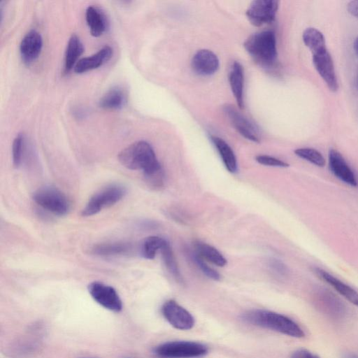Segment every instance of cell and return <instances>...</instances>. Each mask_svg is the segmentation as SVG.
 Returning a JSON list of instances; mask_svg holds the SVG:
<instances>
[{"mask_svg":"<svg viewBox=\"0 0 358 358\" xmlns=\"http://www.w3.org/2000/svg\"><path fill=\"white\" fill-rule=\"evenodd\" d=\"M242 319L252 325L291 337L302 338L305 336L303 329L295 321L273 311L262 309L250 310L243 314Z\"/></svg>","mask_w":358,"mask_h":358,"instance_id":"6da1fadb","label":"cell"},{"mask_svg":"<svg viewBox=\"0 0 358 358\" xmlns=\"http://www.w3.org/2000/svg\"><path fill=\"white\" fill-rule=\"evenodd\" d=\"M121 164L128 169L141 170L143 176L161 169L152 146L145 141H138L124 148L118 155Z\"/></svg>","mask_w":358,"mask_h":358,"instance_id":"7a4b0ae2","label":"cell"},{"mask_svg":"<svg viewBox=\"0 0 358 358\" xmlns=\"http://www.w3.org/2000/svg\"><path fill=\"white\" fill-rule=\"evenodd\" d=\"M243 46L253 61L263 68H271L278 56L276 38L272 31H262L250 35Z\"/></svg>","mask_w":358,"mask_h":358,"instance_id":"3957f363","label":"cell"},{"mask_svg":"<svg viewBox=\"0 0 358 358\" xmlns=\"http://www.w3.org/2000/svg\"><path fill=\"white\" fill-rule=\"evenodd\" d=\"M208 352L204 344L190 341H174L155 347L153 354L159 358H198Z\"/></svg>","mask_w":358,"mask_h":358,"instance_id":"277c9868","label":"cell"},{"mask_svg":"<svg viewBox=\"0 0 358 358\" xmlns=\"http://www.w3.org/2000/svg\"><path fill=\"white\" fill-rule=\"evenodd\" d=\"M33 199L41 208L56 215H64L70 209V203L66 195L54 187L38 188L34 193Z\"/></svg>","mask_w":358,"mask_h":358,"instance_id":"5b68a950","label":"cell"},{"mask_svg":"<svg viewBox=\"0 0 358 358\" xmlns=\"http://www.w3.org/2000/svg\"><path fill=\"white\" fill-rule=\"evenodd\" d=\"M126 194V189L120 185H110L95 193L87 201L81 215L92 216L102 209L111 206L120 201Z\"/></svg>","mask_w":358,"mask_h":358,"instance_id":"8992f818","label":"cell"},{"mask_svg":"<svg viewBox=\"0 0 358 358\" xmlns=\"http://www.w3.org/2000/svg\"><path fill=\"white\" fill-rule=\"evenodd\" d=\"M313 64L318 74L333 92L338 90L339 85L336 74L334 64L327 48H323L311 52Z\"/></svg>","mask_w":358,"mask_h":358,"instance_id":"52a82bcc","label":"cell"},{"mask_svg":"<svg viewBox=\"0 0 358 358\" xmlns=\"http://www.w3.org/2000/svg\"><path fill=\"white\" fill-rule=\"evenodd\" d=\"M278 7L279 1L276 0L253 1L246 10V16L252 25L261 27L274 21Z\"/></svg>","mask_w":358,"mask_h":358,"instance_id":"ba28073f","label":"cell"},{"mask_svg":"<svg viewBox=\"0 0 358 358\" xmlns=\"http://www.w3.org/2000/svg\"><path fill=\"white\" fill-rule=\"evenodd\" d=\"M92 299L102 307L118 313L122 309V301L117 291L101 282H92L87 287Z\"/></svg>","mask_w":358,"mask_h":358,"instance_id":"9c48e42d","label":"cell"},{"mask_svg":"<svg viewBox=\"0 0 358 358\" xmlns=\"http://www.w3.org/2000/svg\"><path fill=\"white\" fill-rule=\"evenodd\" d=\"M162 313L166 320L174 328L189 330L194 325L193 315L176 301H166L162 306Z\"/></svg>","mask_w":358,"mask_h":358,"instance_id":"30bf717a","label":"cell"},{"mask_svg":"<svg viewBox=\"0 0 358 358\" xmlns=\"http://www.w3.org/2000/svg\"><path fill=\"white\" fill-rule=\"evenodd\" d=\"M314 303L320 312L332 320H341L346 315L344 303L327 290H318L314 296Z\"/></svg>","mask_w":358,"mask_h":358,"instance_id":"8fae6325","label":"cell"},{"mask_svg":"<svg viewBox=\"0 0 358 358\" xmlns=\"http://www.w3.org/2000/svg\"><path fill=\"white\" fill-rule=\"evenodd\" d=\"M223 111L235 129L246 139L259 143L260 133L258 127L231 104H226Z\"/></svg>","mask_w":358,"mask_h":358,"instance_id":"7c38bea8","label":"cell"},{"mask_svg":"<svg viewBox=\"0 0 358 358\" xmlns=\"http://www.w3.org/2000/svg\"><path fill=\"white\" fill-rule=\"evenodd\" d=\"M328 160L329 169L337 178L352 187L357 185L354 172L338 151L330 149Z\"/></svg>","mask_w":358,"mask_h":358,"instance_id":"4fadbf2b","label":"cell"},{"mask_svg":"<svg viewBox=\"0 0 358 358\" xmlns=\"http://www.w3.org/2000/svg\"><path fill=\"white\" fill-rule=\"evenodd\" d=\"M43 47V38L40 33L31 30L22 38L20 45V56L26 64L34 62L40 55Z\"/></svg>","mask_w":358,"mask_h":358,"instance_id":"5bb4252c","label":"cell"},{"mask_svg":"<svg viewBox=\"0 0 358 358\" xmlns=\"http://www.w3.org/2000/svg\"><path fill=\"white\" fill-rule=\"evenodd\" d=\"M219 65L217 55L206 49L197 51L191 62L193 71L201 76H210L215 73L218 69Z\"/></svg>","mask_w":358,"mask_h":358,"instance_id":"9a60e30c","label":"cell"},{"mask_svg":"<svg viewBox=\"0 0 358 358\" xmlns=\"http://www.w3.org/2000/svg\"><path fill=\"white\" fill-rule=\"evenodd\" d=\"M314 272L318 278L333 287L343 298L358 306V292L355 289L323 269L315 268Z\"/></svg>","mask_w":358,"mask_h":358,"instance_id":"2e32d148","label":"cell"},{"mask_svg":"<svg viewBox=\"0 0 358 358\" xmlns=\"http://www.w3.org/2000/svg\"><path fill=\"white\" fill-rule=\"evenodd\" d=\"M113 55V49L105 45L94 55L81 58L74 66V71L82 73L99 68L108 62Z\"/></svg>","mask_w":358,"mask_h":358,"instance_id":"e0dca14e","label":"cell"},{"mask_svg":"<svg viewBox=\"0 0 358 358\" xmlns=\"http://www.w3.org/2000/svg\"><path fill=\"white\" fill-rule=\"evenodd\" d=\"M85 18L90 34L93 36H100L106 31L108 21L104 13L100 8L94 6H88Z\"/></svg>","mask_w":358,"mask_h":358,"instance_id":"ac0fdd59","label":"cell"},{"mask_svg":"<svg viewBox=\"0 0 358 358\" xmlns=\"http://www.w3.org/2000/svg\"><path fill=\"white\" fill-rule=\"evenodd\" d=\"M229 81L231 92L240 108L243 103L244 73L242 66L237 62L233 63L229 75Z\"/></svg>","mask_w":358,"mask_h":358,"instance_id":"d6986e66","label":"cell"},{"mask_svg":"<svg viewBox=\"0 0 358 358\" xmlns=\"http://www.w3.org/2000/svg\"><path fill=\"white\" fill-rule=\"evenodd\" d=\"M83 52L84 46L79 37L76 34L71 35L67 43L64 57V71L65 73L74 68Z\"/></svg>","mask_w":358,"mask_h":358,"instance_id":"ffe728a7","label":"cell"},{"mask_svg":"<svg viewBox=\"0 0 358 358\" xmlns=\"http://www.w3.org/2000/svg\"><path fill=\"white\" fill-rule=\"evenodd\" d=\"M211 141L216 148L226 169L230 173H236L238 169L237 160L232 148L222 138L212 136Z\"/></svg>","mask_w":358,"mask_h":358,"instance_id":"44dd1931","label":"cell"},{"mask_svg":"<svg viewBox=\"0 0 358 358\" xmlns=\"http://www.w3.org/2000/svg\"><path fill=\"white\" fill-rule=\"evenodd\" d=\"M126 101L124 90L120 87H114L102 96L99 101V106L106 110H118L124 106Z\"/></svg>","mask_w":358,"mask_h":358,"instance_id":"7402d4cb","label":"cell"},{"mask_svg":"<svg viewBox=\"0 0 358 358\" xmlns=\"http://www.w3.org/2000/svg\"><path fill=\"white\" fill-rule=\"evenodd\" d=\"M194 252L203 259L217 266H224L227 262L225 257L215 247L201 241H196L194 243Z\"/></svg>","mask_w":358,"mask_h":358,"instance_id":"603a6c76","label":"cell"},{"mask_svg":"<svg viewBox=\"0 0 358 358\" xmlns=\"http://www.w3.org/2000/svg\"><path fill=\"white\" fill-rule=\"evenodd\" d=\"M131 250L130 244L126 243H112L99 244L92 249L93 253L104 257L122 255L129 253Z\"/></svg>","mask_w":358,"mask_h":358,"instance_id":"cb8c5ba5","label":"cell"},{"mask_svg":"<svg viewBox=\"0 0 358 358\" xmlns=\"http://www.w3.org/2000/svg\"><path fill=\"white\" fill-rule=\"evenodd\" d=\"M302 40L310 52L327 47L323 34L314 27H308L304 30Z\"/></svg>","mask_w":358,"mask_h":358,"instance_id":"d4e9b609","label":"cell"},{"mask_svg":"<svg viewBox=\"0 0 358 358\" xmlns=\"http://www.w3.org/2000/svg\"><path fill=\"white\" fill-rule=\"evenodd\" d=\"M166 241L164 238L157 236L146 238L141 248L142 256L148 259H153L157 252L161 250Z\"/></svg>","mask_w":358,"mask_h":358,"instance_id":"484cf974","label":"cell"},{"mask_svg":"<svg viewBox=\"0 0 358 358\" xmlns=\"http://www.w3.org/2000/svg\"><path fill=\"white\" fill-rule=\"evenodd\" d=\"M163 261L169 272L177 280L181 282L182 276L178 266L173 252L168 241L161 249Z\"/></svg>","mask_w":358,"mask_h":358,"instance_id":"4316f807","label":"cell"},{"mask_svg":"<svg viewBox=\"0 0 358 358\" xmlns=\"http://www.w3.org/2000/svg\"><path fill=\"white\" fill-rule=\"evenodd\" d=\"M294 154L299 157L319 167H323L326 163L325 159L321 152L314 148H298L294 150Z\"/></svg>","mask_w":358,"mask_h":358,"instance_id":"83f0119b","label":"cell"},{"mask_svg":"<svg viewBox=\"0 0 358 358\" xmlns=\"http://www.w3.org/2000/svg\"><path fill=\"white\" fill-rule=\"evenodd\" d=\"M24 138L22 134H18L14 138L12 145L13 164L15 168L20 166L24 150Z\"/></svg>","mask_w":358,"mask_h":358,"instance_id":"f1b7e54d","label":"cell"},{"mask_svg":"<svg viewBox=\"0 0 358 358\" xmlns=\"http://www.w3.org/2000/svg\"><path fill=\"white\" fill-rule=\"evenodd\" d=\"M189 255L192 261L208 278L213 280H219L220 279V275L219 273L207 265L204 262V259L199 256L194 251L193 252H190Z\"/></svg>","mask_w":358,"mask_h":358,"instance_id":"f546056e","label":"cell"},{"mask_svg":"<svg viewBox=\"0 0 358 358\" xmlns=\"http://www.w3.org/2000/svg\"><path fill=\"white\" fill-rule=\"evenodd\" d=\"M143 176L148 186L155 189H159L164 186V173L162 169Z\"/></svg>","mask_w":358,"mask_h":358,"instance_id":"4dcf8cb0","label":"cell"},{"mask_svg":"<svg viewBox=\"0 0 358 358\" xmlns=\"http://www.w3.org/2000/svg\"><path fill=\"white\" fill-rule=\"evenodd\" d=\"M255 160L260 164L268 166H275V167H288L289 164L287 162L275 158L274 157H271L266 155H259L256 156Z\"/></svg>","mask_w":358,"mask_h":358,"instance_id":"1f68e13d","label":"cell"},{"mask_svg":"<svg viewBox=\"0 0 358 358\" xmlns=\"http://www.w3.org/2000/svg\"><path fill=\"white\" fill-rule=\"evenodd\" d=\"M269 265L275 272L281 275H285L288 273L287 266L279 259H271Z\"/></svg>","mask_w":358,"mask_h":358,"instance_id":"d6a6232c","label":"cell"},{"mask_svg":"<svg viewBox=\"0 0 358 358\" xmlns=\"http://www.w3.org/2000/svg\"><path fill=\"white\" fill-rule=\"evenodd\" d=\"M290 358H320L318 355L314 354L306 349H298L292 352Z\"/></svg>","mask_w":358,"mask_h":358,"instance_id":"836d02e7","label":"cell"},{"mask_svg":"<svg viewBox=\"0 0 358 358\" xmlns=\"http://www.w3.org/2000/svg\"><path fill=\"white\" fill-rule=\"evenodd\" d=\"M343 358H358V354L354 352H347L343 355Z\"/></svg>","mask_w":358,"mask_h":358,"instance_id":"e575fe53","label":"cell"},{"mask_svg":"<svg viewBox=\"0 0 358 358\" xmlns=\"http://www.w3.org/2000/svg\"><path fill=\"white\" fill-rule=\"evenodd\" d=\"M353 48H354L356 55L358 56V36L356 38V39L354 41Z\"/></svg>","mask_w":358,"mask_h":358,"instance_id":"d590c367","label":"cell"},{"mask_svg":"<svg viewBox=\"0 0 358 358\" xmlns=\"http://www.w3.org/2000/svg\"><path fill=\"white\" fill-rule=\"evenodd\" d=\"M79 358H96V357H79Z\"/></svg>","mask_w":358,"mask_h":358,"instance_id":"8d00e7d4","label":"cell"}]
</instances>
